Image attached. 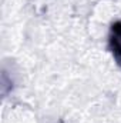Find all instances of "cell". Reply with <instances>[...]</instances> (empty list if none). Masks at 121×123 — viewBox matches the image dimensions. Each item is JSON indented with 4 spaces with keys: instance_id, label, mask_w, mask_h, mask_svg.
<instances>
[{
    "instance_id": "obj_1",
    "label": "cell",
    "mask_w": 121,
    "mask_h": 123,
    "mask_svg": "<svg viewBox=\"0 0 121 123\" xmlns=\"http://www.w3.org/2000/svg\"><path fill=\"white\" fill-rule=\"evenodd\" d=\"M113 50L117 56V59L121 62V22L116 23L113 26V36H111Z\"/></svg>"
}]
</instances>
